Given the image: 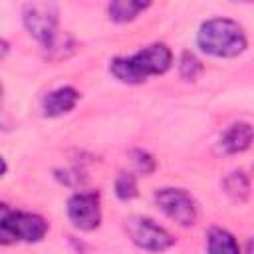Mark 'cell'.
Wrapping results in <instances>:
<instances>
[{
  "mask_svg": "<svg viewBox=\"0 0 254 254\" xmlns=\"http://www.w3.org/2000/svg\"><path fill=\"white\" fill-rule=\"evenodd\" d=\"M173 65V52L167 44L155 42L131 56H117L109 62V73L127 85H139L151 75H163Z\"/></svg>",
  "mask_w": 254,
  "mask_h": 254,
  "instance_id": "1",
  "label": "cell"
},
{
  "mask_svg": "<svg viewBox=\"0 0 254 254\" xmlns=\"http://www.w3.org/2000/svg\"><path fill=\"white\" fill-rule=\"evenodd\" d=\"M196 46L212 58H236L248 48V38L238 22L230 18H210L200 24Z\"/></svg>",
  "mask_w": 254,
  "mask_h": 254,
  "instance_id": "2",
  "label": "cell"
},
{
  "mask_svg": "<svg viewBox=\"0 0 254 254\" xmlns=\"http://www.w3.org/2000/svg\"><path fill=\"white\" fill-rule=\"evenodd\" d=\"M48 220L42 214L12 208L0 202V244L40 242L48 234Z\"/></svg>",
  "mask_w": 254,
  "mask_h": 254,
  "instance_id": "3",
  "label": "cell"
},
{
  "mask_svg": "<svg viewBox=\"0 0 254 254\" xmlns=\"http://www.w3.org/2000/svg\"><path fill=\"white\" fill-rule=\"evenodd\" d=\"M22 24L26 32L48 52H52L60 36V8L54 2H28L22 8Z\"/></svg>",
  "mask_w": 254,
  "mask_h": 254,
  "instance_id": "4",
  "label": "cell"
},
{
  "mask_svg": "<svg viewBox=\"0 0 254 254\" xmlns=\"http://www.w3.org/2000/svg\"><path fill=\"white\" fill-rule=\"evenodd\" d=\"M123 228H125L127 238L141 250L159 254L175 246L173 234L149 216H141V214L127 216L123 222Z\"/></svg>",
  "mask_w": 254,
  "mask_h": 254,
  "instance_id": "5",
  "label": "cell"
},
{
  "mask_svg": "<svg viewBox=\"0 0 254 254\" xmlns=\"http://www.w3.org/2000/svg\"><path fill=\"white\" fill-rule=\"evenodd\" d=\"M153 198H155V204L159 206V210L167 218H171L175 224L192 226L196 222L198 204L189 190L179 189V187H163V189L155 190Z\"/></svg>",
  "mask_w": 254,
  "mask_h": 254,
  "instance_id": "6",
  "label": "cell"
},
{
  "mask_svg": "<svg viewBox=\"0 0 254 254\" xmlns=\"http://www.w3.org/2000/svg\"><path fill=\"white\" fill-rule=\"evenodd\" d=\"M65 212L69 222L83 232H91L101 224V196L97 190H79L67 198Z\"/></svg>",
  "mask_w": 254,
  "mask_h": 254,
  "instance_id": "7",
  "label": "cell"
},
{
  "mask_svg": "<svg viewBox=\"0 0 254 254\" xmlns=\"http://www.w3.org/2000/svg\"><path fill=\"white\" fill-rule=\"evenodd\" d=\"M79 97H81L79 91L71 85L56 87L42 99V111L46 117H62L77 105Z\"/></svg>",
  "mask_w": 254,
  "mask_h": 254,
  "instance_id": "8",
  "label": "cell"
},
{
  "mask_svg": "<svg viewBox=\"0 0 254 254\" xmlns=\"http://www.w3.org/2000/svg\"><path fill=\"white\" fill-rule=\"evenodd\" d=\"M252 125L246 123V121H238V123H232L222 135H220V149L226 153V155H236V153H242L250 147L252 143Z\"/></svg>",
  "mask_w": 254,
  "mask_h": 254,
  "instance_id": "9",
  "label": "cell"
},
{
  "mask_svg": "<svg viewBox=\"0 0 254 254\" xmlns=\"http://www.w3.org/2000/svg\"><path fill=\"white\" fill-rule=\"evenodd\" d=\"M206 254H242V250L232 232L212 226L206 232Z\"/></svg>",
  "mask_w": 254,
  "mask_h": 254,
  "instance_id": "10",
  "label": "cell"
},
{
  "mask_svg": "<svg viewBox=\"0 0 254 254\" xmlns=\"http://www.w3.org/2000/svg\"><path fill=\"white\" fill-rule=\"evenodd\" d=\"M149 6H151L149 2H141V0H113L107 6V14H109V20L111 22H115V24H127V22H133Z\"/></svg>",
  "mask_w": 254,
  "mask_h": 254,
  "instance_id": "11",
  "label": "cell"
},
{
  "mask_svg": "<svg viewBox=\"0 0 254 254\" xmlns=\"http://www.w3.org/2000/svg\"><path fill=\"white\" fill-rule=\"evenodd\" d=\"M224 192L234 202H246L250 196V179L244 171H232L222 179Z\"/></svg>",
  "mask_w": 254,
  "mask_h": 254,
  "instance_id": "12",
  "label": "cell"
},
{
  "mask_svg": "<svg viewBox=\"0 0 254 254\" xmlns=\"http://www.w3.org/2000/svg\"><path fill=\"white\" fill-rule=\"evenodd\" d=\"M202 69H204V65L196 58V54H192L189 50H185L181 54V58H179V75L185 81H196L198 75L202 73Z\"/></svg>",
  "mask_w": 254,
  "mask_h": 254,
  "instance_id": "13",
  "label": "cell"
},
{
  "mask_svg": "<svg viewBox=\"0 0 254 254\" xmlns=\"http://www.w3.org/2000/svg\"><path fill=\"white\" fill-rule=\"evenodd\" d=\"M139 194V187H137V177L133 173L121 171L115 179V196L123 202L133 200Z\"/></svg>",
  "mask_w": 254,
  "mask_h": 254,
  "instance_id": "14",
  "label": "cell"
},
{
  "mask_svg": "<svg viewBox=\"0 0 254 254\" xmlns=\"http://www.w3.org/2000/svg\"><path fill=\"white\" fill-rule=\"evenodd\" d=\"M129 155H131V161H133V165H135V169H137L139 173L151 175V173L155 171L157 163H155V159H153L151 153H147V151H143V149H133Z\"/></svg>",
  "mask_w": 254,
  "mask_h": 254,
  "instance_id": "15",
  "label": "cell"
},
{
  "mask_svg": "<svg viewBox=\"0 0 254 254\" xmlns=\"http://www.w3.org/2000/svg\"><path fill=\"white\" fill-rule=\"evenodd\" d=\"M8 52H10V44L4 38H0V60H4L8 56Z\"/></svg>",
  "mask_w": 254,
  "mask_h": 254,
  "instance_id": "16",
  "label": "cell"
},
{
  "mask_svg": "<svg viewBox=\"0 0 254 254\" xmlns=\"http://www.w3.org/2000/svg\"><path fill=\"white\" fill-rule=\"evenodd\" d=\"M6 171H8V165H6V161H4V157L0 155V179L6 175Z\"/></svg>",
  "mask_w": 254,
  "mask_h": 254,
  "instance_id": "17",
  "label": "cell"
},
{
  "mask_svg": "<svg viewBox=\"0 0 254 254\" xmlns=\"http://www.w3.org/2000/svg\"><path fill=\"white\" fill-rule=\"evenodd\" d=\"M2 101H4V87L0 83V111H2Z\"/></svg>",
  "mask_w": 254,
  "mask_h": 254,
  "instance_id": "18",
  "label": "cell"
}]
</instances>
